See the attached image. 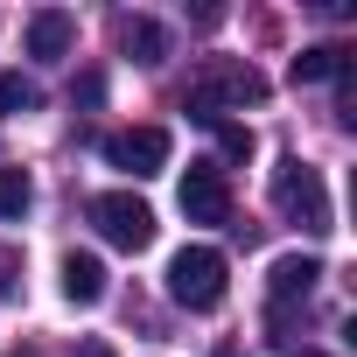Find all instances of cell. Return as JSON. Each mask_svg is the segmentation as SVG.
<instances>
[{
  "label": "cell",
  "mask_w": 357,
  "mask_h": 357,
  "mask_svg": "<svg viewBox=\"0 0 357 357\" xmlns=\"http://www.w3.org/2000/svg\"><path fill=\"white\" fill-rule=\"evenodd\" d=\"M245 105H266V77L238 56H204L197 84H190V119H225V112H245Z\"/></svg>",
  "instance_id": "obj_1"
},
{
  "label": "cell",
  "mask_w": 357,
  "mask_h": 357,
  "mask_svg": "<svg viewBox=\"0 0 357 357\" xmlns=\"http://www.w3.org/2000/svg\"><path fill=\"white\" fill-rule=\"evenodd\" d=\"M168 301L190 308V315H211L225 301V252L218 245H183L168 259Z\"/></svg>",
  "instance_id": "obj_2"
},
{
  "label": "cell",
  "mask_w": 357,
  "mask_h": 357,
  "mask_svg": "<svg viewBox=\"0 0 357 357\" xmlns=\"http://www.w3.org/2000/svg\"><path fill=\"white\" fill-rule=\"evenodd\" d=\"M273 211L287 218V225H301V231H329V190H322V168H308L301 154H287L280 168H273Z\"/></svg>",
  "instance_id": "obj_3"
},
{
  "label": "cell",
  "mask_w": 357,
  "mask_h": 357,
  "mask_svg": "<svg viewBox=\"0 0 357 357\" xmlns=\"http://www.w3.org/2000/svg\"><path fill=\"white\" fill-rule=\"evenodd\" d=\"M91 225H98L105 245H119V252H147V245H154V211H147L133 190H105V197H91Z\"/></svg>",
  "instance_id": "obj_4"
},
{
  "label": "cell",
  "mask_w": 357,
  "mask_h": 357,
  "mask_svg": "<svg viewBox=\"0 0 357 357\" xmlns=\"http://www.w3.org/2000/svg\"><path fill=\"white\" fill-rule=\"evenodd\" d=\"M105 161L119 175H133V183L161 175L168 168V126H119V133H105Z\"/></svg>",
  "instance_id": "obj_5"
},
{
  "label": "cell",
  "mask_w": 357,
  "mask_h": 357,
  "mask_svg": "<svg viewBox=\"0 0 357 357\" xmlns=\"http://www.w3.org/2000/svg\"><path fill=\"white\" fill-rule=\"evenodd\" d=\"M183 218L190 225H231V175H225V161H190V175H183Z\"/></svg>",
  "instance_id": "obj_6"
},
{
  "label": "cell",
  "mask_w": 357,
  "mask_h": 357,
  "mask_svg": "<svg viewBox=\"0 0 357 357\" xmlns=\"http://www.w3.org/2000/svg\"><path fill=\"white\" fill-rule=\"evenodd\" d=\"M70 50H77V22H70L63 8L29 15V56H36V63H63Z\"/></svg>",
  "instance_id": "obj_7"
},
{
  "label": "cell",
  "mask_w": 357,
  "mask_h": 357,
  "mask_svg": "<svg viewBox=\"0 0 357 357\" xmlns=\"http://www.w3.org/2000/svg\"><path fill=\"white\" fill-rule=\"evenodd\" d=\"M315 280H322V259H315V252H287V259H273L266 294H273V308H287V301H308Z\"/></svg>",
  "instance_id": "obj_8"
},
{
  "label": "cell",
  "mask_w": 357,
  "mask_h": 357,
  "mask_svg": "<svg viewBox=\"0 0 357 357\" xmlns=\"http://www.w3.org/2000/svg\"><path fill=\"white\" fill-rule=\"evenodd\" d=\"M119 50H126L133 63H147V70H154V63L168 56V29H161V22H147V15H119Z\"/></svg>",
  "instance_id": "obj_9"
},
{
  "label": "cell",
  "mask_w": 357,
  "mask_h": 357,
  "mask_svg": "<svg viewBox=\"0 0 357 357\" xmlns=\"http://www.w3.org/2000/svg\"><path fill=\"white\" fill-rule=\"evenodd\" d=\"M63 294H70L77 308H98V301H105V259H98V252H70V259H63Z\"/></svg>",
  "instance_id": "obj_10"
},
{
  "label": "cell",
  "mask_w": 357,
  "mask_h": 357,
  "mask_svg": "<svg viewBox=\"0 0 357 357\" xmlns=\"http://www.w3.org/2000/svg\"><path fill=\"white\" fill-rule=\"evenodd\" d=\"M322 77H350V50H336V43H308V50L294 56V84H322Z\"/></svg>",
  "instance_id": "obj_11"
},
{
  "label": "cell",
  "mask_w": 357,
  "mask_h": 357,
  "mask_svg": "<svg viewBox=\"0 0 357 357\" xmlns=\"http://www.w3.org/2000/svg\"><path fill=\"white\" fill-rule=\"evenodd\" d=\"M29 204H36V183L22 168H0V218H29Z\"/></svg>",
  "instance_id": "obj_12"
},
{
  "label": "cell",
  "mask_w": 357,
  "mask_h": 357,
  "mask_svg": "<svg viewBox=\"0 0 357 357\" xmlns=\"http://www.w3.org/2000/svg\"><path fill=\"white\" fill-rule=\"evenodd\" d=\"M36 84L22 77V70H8V77H0V119H22V112H36Z\"/></svg>",
  "instance_id": "obj_13"
},
{
  "label": "cell",
  "mask_w": 357,
  "mask_h": 357,
  "mask_svg": "<svg viewBox=\"0 0 357 357\" xmlns=\"http://www.w3.org/2000/svg\"><path fill=\"white\" fill-rule=\"evenodd\" d=\"M211 126H218V147H225L231 161H245V154H252V126H238V119H211Z\"/></svg>",
  "instance_id": "obj_14"
},
{
  "label": "cell",
  "mask_w": 357,
  "mask_h": 357,
  "mask_svg": "<svg viewBox=\"0 0 357 357\" xmlns=\"http://www.w3.org/2000/svg\"><path fill=\"white\" fill-rule=\"evenodd\" d=\"M15 294H22V252L0 245V301H15Z\"/></svg>",
  "instance_id": "obj_15"
},
{
  "label": "cell",
  "mask_w": 357,
  "mask_h": 357,
  "mask_svg": "<svg viewBox=\"0 0 357 357\" xmlns=\"http://www.w3.org/2000/svg\"><path fill=\"white\" fill-rule=\"evenodd\" d=\"M77 357H119V350H112L105 336H91V343H77Z\"/></svg>",
  "instance_id": "obj_16"
},
{
  "label": "cell",
  "mask_w": 357,
  "mask_h": 357,
  "mask_svg": "<svg viewBox=\"0 0 357 357\" xmlns=\"http://www.w3.org/2000/svg\"><path fill=\"white\" fill-rule=\"evenodd\" d=\"M294 357H329V350H294Z\"/></svg>",
  "instance_id": "obj_17"
},
{
  "label": "cell",
  "mask_w": 357,
  "mask_h": 357,
  "mask_svg": "<svg viewBox=\"0 0 357 357\" xmlns=\"http://www.w3.org/2000/svg\"><path fill=\"white\" fill-rule=\"evenodd\" d=\"M218 357H238V350H231V343H225V350H218Z\"/></svg>",
  "instance_id": "obj_18"
},
{
  "label": "cell",
  "mask_w": 357,
  "mask_h": 357,
  "mask_svg": "<svg viewBox=\"0 0 357 357\" xmlns=\"http://www.w3.org/2000/svg\"><path fill=\"white\" fill-rule=\"evenodd\" d=\"M15 357H36V350H15Z\"/></svg>",
  "instance_id": "obj_19"
}]
</instances>
